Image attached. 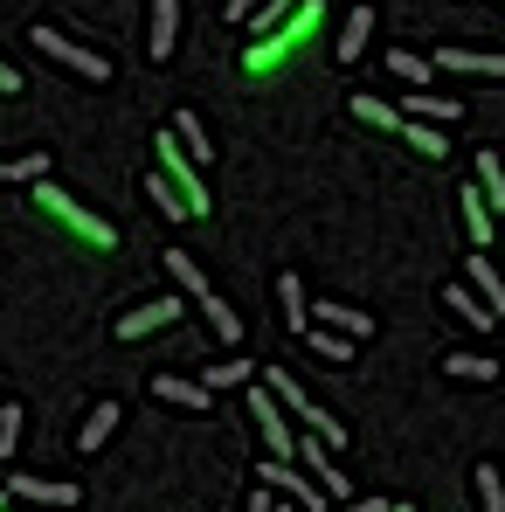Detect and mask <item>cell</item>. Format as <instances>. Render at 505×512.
<instances>
[{"mask_svg": "<svg viewBox=\"0 0 505 512\" xmlns=\"http://www.w3.org/2000/svg\"><path fill=\"white\" fill-rule=\"evenodd\" d=\"M319 21H326V0H305V7H298V14H291L277 35H263V42H250V49H243V70H250V77L284 70V63H291V56L312 42V28H319Z\"/></svg>", "mask_w": 505, "mask_h": 512, "instance_id": "obj_1", "label": "cell"}, {"mask_svg": "<svg viewBox=\"0 0 505 512\" xmlns=\"http://www.w3.org/2000/svg\"><path fill=\"white\" fill-rule=\"evenodd\" d=\"M153 173L180 194V208H187V215H208V180H201V160H187V146H180L173 132L153 139Z\"/></svg>", "mask_w": 505, "mask_h": 512, "instance_id": "obj_2", "label": "cell"}, {"mask_svg": "<svg viewBox=\"0 0 505 512\" xmlns=\"http://www.w3.org/2000/svg\"><path fill=\"white\" fill-rule=\"evenodd\" d=\"M35 201H42V215H56L77 243H90V250H118V229L104 222V215H90V208H77L56 180H35Z\"/></svg>", "mask_w": 505, "mask_h": 512, "instance_id": "obj_3", "label": "cell"}, {"mask_svg": "<svg viewBox=\"0 0 505 512\" xmlns=\"http://www.w3.org/2000/svg\"><path fill=\"white\" fill-rule=\"evenodd\" d=\"M263 388H270V395H277V402H284L298 423H312V436H319L326 450H339V443H346V423H333V416H326V409H319V402H312V395L291 381V367H263Z\"/></svg>", "mask_w": 505, "mask_h": 512, "instance_id": "obj_4", "label": "cell"}, {"mask_svg": "<svg viewBox=\"0 0 505 512\" xmlns=\"http://www.w3.org/2000/svg\"><path fill=\"white\" fill-rule=\"evenodd\" d=\"M28 42H35V49H42V56H56V63H63V70H77V77H90V84H111V63H104V56H97V49H84V42H70V35H63V28H35V35H28Z\"/></svg>", "mask_w": 505, "mask_h": 512, "instance_id": "obj_5", "label": "cell"}, {"mask_svg": "<svg viewBox=\"0 0 505 512\" xmlns=\"http://www.w3.org/2000/svg\"><path fill=\"white\" fill-rule=\"evenodd\" d=\"M284 416H291V409H284V402H277L263 381H250V423L263 429L270 457H291V464H298V436H291V423H284Z\"/></svg>", "mask_w": 505, "mask_h": 512, "instance_id": "obj_6", "label": "cell"}, {"mask_svg": "<svg viewBox=\"0 0 505 512\" xmlns=\"http://www.w3.org/2000/svg\"><path fill=\"white\" fill-rule=\"evenodd\" d=\"M263 485H270V492H284L298 512H333L326 485H319V478H298V471H291V457H270V464H263Z\"/></svg>", "mask_w": 505, "mask_h": 512, "instance_id": "obj_7", "label": "cell"}, {"mask_svg": "<svg viewBox=\"0 0 505 512\" xmlns=\"http://www.w3.org/2000/svg\"><path fill=\"white\" fill-rule=\"evenodd\" d=\"M0 492H7L14 506H77V499H84L70 478H7Z\"/></svg>", "mask_w": 505, "mask_h": 512, "instance_id": "obj_8", "label": "cell"}, {"mask_svg": "<svg viewBox=\"0 0 505 512\" xmlns=\"http://www.w3.org/2000/svg\"><path fill=\"white\" fill-rule=\"evenodd\" d=\"M173 319H180V298H153V305H139V312H125V319H118V326H111V333H118V340H146V333H160V326H173Z\"/></svg>", "mask_w": 505, "mask_h": 512, "instance_id": "obj_9", "label": "cell"}, {"mask_svg": "<svg viewBox=\"0 0 505 512\" xmlns=\"http://www.w3.org/2000/svg\"><path fill=\"white\" fill-rule=\"evenodd\" d=\"M173 42H180V0H153V14H146V56L167 63Z\"/></svg>", "mask_w": 505, "mask_h": 512, "instance_id": "obj_10", "label": "cell"}, {"mask_svg": "<svg viewBox=\"0 0 505 512\" xmlns=\"http://www.w3.org/2000/svg\"><path fill=\"white\" fill-rule=\"evenodd\" d=\"M298 464L326 485V499H346V478H339V464H333V450L319 443V436H298Z\"/></svg>", "mask_w": 505, "mask_h": 512, "instance_id": "obj_11", "label": "cell"}, {"mask_svg": "<svg viewBox=\"0 0 505 512\" xmlns=\"http://www.w3.org/2000/svg\"><path fill=\"white\" fill-rule=\"evenodd\" d=\"M312 312H319L312 326H326V333H346V340H367V333H374V312H353V305H333V298H319Z\"/></svg>", "mask_w": 505, "mask_h": 512, "instance_id": "obj_12", "label": "cell"}, {"mask_svg": "<svg viewBox=\"0 0 505 512\" xmlns=\"http://www.w3.org/2000/svg\"><path fill=\"white\" fill-rule=\"evenodd\" d=\"M436 70H457V77H499L505 84V56H478V49H436Z\"/></svg>", "mask_w": 505, "mask_h": 512, "instance_id": "obj_13", "label": "cell"}, {"mask_svg": "<svg viewBox=\"0 0 505 512\" xmlns=\"http://www.w3.org/2000/svg\"><path fill=\"white\" fill-rule=\"evenodd\" d=\"M443 305H450V312H457V319H464L471 333H492V326H499V312H492V305H485V298H478L471 284H457V291H443Z\"/></svg>", "mask_w": 505, "mask_h": 512, "instance_id": "obj_14", "label": "cell"}, {"mask_svg": "<svg viewBox=\"0 0 505 512\" xmlns=\"http://www.w3.org/2000/svg\"><path fill=\"white\" fill-rule=\"evenodd\" d=\"M153 395L173 402V409H208V395H215V388H208V381H187V374H160V381H153Z\"/></svg>", "mask_w": 505, "mask_h": 512, "instance_id": "obj_15", "label": "cell"}, {"mask_svg": "<svg viewBox=\"0 0 505 512\" xmlns=\"http://www.w3.org/2000/svg\"><path fill=\"white\" fill-rule=\"evenodd\" d=\"M402 118H422V125H450V118H457V97H436V90H409V97H402Z\"/></svg>", "mask_w": 505, "mask_h": 512, "instance_id": "obj_16", "label": "cell"}, {"mask_svg": "<svg viewBox=\"0 0 505 512\" xmlns=\"http://www.w3.org/2000/svg\"><path fill=\"white\" fill-rule=\"evenodd\" d=\"M367 35H374V7H353L346 28H339V63H360L367 56Z\"/></svg>", "mask_w": 505, "mask_h": 512, "instance_id": "obj_17", "label": "cell"}, {"mask_svg": "<svg viewBox=\"0 0 505 512\" xmlns=\"http://www.w3.org/2000/svg\"><path fill=\"white\" fill-rule=\"evenodd\" d=\"M277 305H284V326L291 333H312V298H305L298 277H277Z\"/></svg>", "mask_w": 505, "mask_h": 512, "instance_id": "obj_18", "label": "cell"}, {"mask_svg": "<svg viewBox=\"0 0 505 512\" xmlns=\"http://www.w3.org/2000/svg\"><path fill=\"white\" fill-rule=\"evenodd\" d=\"M443 374H450V381H485V388H492V381H499V360H492V353H443Z\"/></svg>", "mask_w": 505, "mask_h": 512, "instance_id": "obj_19", "label": "cell"}, {"mask_svg": "<svg viewBox=\"0 0 505 512\" xmlns=\"http://www.w3.org/2000/svg\"><path fill=\"white\" fill-rule=\"evenodd\" d=\"M464 270H471V291H478V298H485V305H492V312H499V319H505V277H499V270H492V256L478 250V256H471V263H464Z\"/></svg>", "mask_w": 505, "mask_h": 512, "instance_id": "obj_20", "label": "cell"}, {"mask_svg": "<svg viewBox=\"0 0 505 512\" xmlns=\"http://www.w3.org/2000/svg\"><path fill=\"white\" fill-rule=\"evenodd\" d=\"M457 201H464V229H471V243L485 250V243H492V222H499V215L485 208V187H464Z\"/></svg>", "mask_w": 505, "mask_h": 512, "instance_id": "obj_21", "label": "cell"}, {"mask_svg": "<svg viewBox=\"0 0 505 512\" xmlns=\"http://www.w3.org/2000/svg\"><path fill=\"white\" fill-rule=\"evenodd\" d=\"M478 187H485V208L505 215V167H499V153H492V146H478Z\"/></svg>", "mask_w": 505, "mask_h": 512, "instance_id": "obj_22", "label": "cell"}, {"mask_svg": "<svg viewBox=\"0 0 505 512\" xmlns=\"http://www.w3.org/2000/svg\"><path fill=\"white\" fill-rule=\"evenodd\" d=\"M173 139L187 146V160H201V167L215 160V146H208V125H201L194 111H180V118H173Z\"/></svg>", "mask_w": 505, "mask_h": 512, "instance_id": "obj_23", "label": "cell"}, {"mask_svg": "<svg viewBox=\"0 0 505 512\" xmlns=\"http://www.w3.org/2000/svg\"><path fill=\"white\" fill-rule=\"evenodd\" d=\"M111 429H118V402H97L77 429V450H97V443H111Z\"/></svg>", "mask_w": 505, "mask_h": 512, "instance_id": "obj_24", "label": "cell"}, {"mask_svg": "<svg viewBox=\"0 0 505 512\" xmlns=\"http://www.w3.org/2000/svg\"><path fill=\"white\" fill-rule=\"evenodd\" d=\"M167 270H173V284H180V291H187L194 305L208 298V277H201V263H194L187 250H167Z\"/></svg>", "mask_w": 505, "mask_h": 512, "instance_id": "obj_25", "label": "cell"}, {"mask_svg": "<svg viewBox=\"0 0 505 512\" xmlns=\"http://www.w3.org/2000/svg\"><path fill=\"white\" fill-rule=\"evenodd\" d=\"M298 7H305V0H263V14H250V35H256V42H263V35H277Z\"/></svg>", "mask_w": 505, "mask_h": 512, "instance_id": "obj_26", "label": "cell"}, {"mask_svg": "<svg viewBox=\"0 0 505 512\" xmlns=\"http://www.w3.org/2000/svg\"><path fill=\"white\" fill-rule=\"evenodd\" d=\"M305 340H312L319 360H333V367H346V360H353V346H360V340H346V333H326V326H312Z\"/></svg>", "mask_w": 505, "mask_h": 512, "instance_id": "obj_27", "label": "cell"}, {"mask_svg": "<svg viewBox=\"0 0 505 512\" xmlns=\"http://www.w3.org/2000/svg\"><path fill=\"white\" fill-rule=\"evenodd\" d=\"M353 118H360V125H374V132H395V125H402V111H388V104H381V97H367V90L353 97Z\"/></svg>", "mask_w": 505, "mask_h": 512, "instance_id": "obj_28", "label": "cell"}, {"mask_svg": "<svg viewBox=\"0 0 505 512\" xmlns=\"http://www.w3.org/2000/svg\"><path fill=\"white\" fill-rule=\"evenodd\" d=\"M201 312H208V326H215V340H243V319H236V312H229V305H222V298H215V291H208V298H201Z\"/></svg>", "mask_w": 505, "mask_h": 512, "instance_id": "obj_29", "label": "cell"}, {"mask_svg": "<svg viewBox=\"0 0 505 512\" xmlns=\"http://www.w3.org/2000/svg\"><path fill=\"white\" fill-rule=\"evenodd\" d=\"M250 381H256V360H243V353L222 360V367H208V388H250Z\"/></svg>", "mask_w": 505, "mask_h": 512, "instance_id": "obj_30", "label": "cell"}, {"mask_svg": "<svg viewBox=\"0 0 505 512\" xmlns=\"http://www.w3.org/2000/svg\"><path fill=\"white\" fill-rule=\"evenodd\" d=\"M402 139H409L416 153H429V160H443V125H422V118H402Z\"/></svg>", "mask_w": 505, "mask_h": 512, "instance_id": "obj_31", "label": "cell"}, {"mask_svg": "<svg viewBox=\"0 0 505 512\" xmlns=\"http://www.w3.org/2000/svg\"><path fill=\"white\" fill-rule=\"evenodd\" d=\"M471 478H478V499H485V512H505V478H499V464H478Z\"/></svg>", "mask_w": 505, "mask_h": 512, "instance_id": "obj_32", "label": "cell"}, {"mask_svg": "<svg viewBox=\"0 0 505 512\" xmlns=\"http://www.w3.org/2000/svg\"><path fill=\"white\" fill-rule=\"evenodd\" d=\"M388 70H395L402 84H429V63H422L416 49H395V56H388Z\"/></svg>", "mask_w": 505, "mask_h": 512, "instance_id": "obj_33", "label": "cell"}, {"mask_svg": "<svg viewBox=\"0 0 505 512\" xmlns=\"http://www.w3.org/2000/svg\"><path fill=\"white\" fill-rule=\"evenodd\" d=\"M14 443H21V402H0V464H7Z\"/></svg>", "mask_w": 505, "mask_h": 512, "instance_id": "obj_34", "label": "cell"}, {"mask_svg": "<svg viewBox=\"0 0 505 512\" xmlns=\"http://www.w3.org/2000/svg\"><path fill=\"white\" fill-rule=\"evenodd\" d=\"M14 90H21V70H14V63L0 56V97H14Z\"/></svg>", "mask_w": 505, "mask_h": 512, "instance_id": "obj_35", "label": "cell"}, {"mask_svg": "<svg viewBox=\"0 0 505 512\" xmlns=\"http://www.w3.org/2000/svg\"><path fill=\"white\" fill-rule=\"evenodd\" d=\"M339 512H395V506H381V499H346Z\"/></svg>", "mask_w": 505, "mask_h": 512, "instance_id": "obj_36", "label": "cell"}, {"mask_svg": "<svg viewBox=\"0 0 505 512\" xmlns=\"http://www.w3.org/2000/svg\"><path fill=\"white\" fill-rule=\"evenodd\" d=\"M256 7H263V0H229V21H250Z\"/></svg>", "mask_w": 505, "mask_h": 512, "instance_id": "obj_37", "label": "cell"}, {"mask_svg": "<svg viewBox=\"0 0 505 512\" xmlns=\"http://www.w3.org/2000/svg\"><path fill=\"white\" fill-rule=\"evenodd\" d=\"M0 180H21V173H14V160H0Z\"/></svg>", "mask_w": 505, "mask_h": 512, "instance_id": "obj_38", "label": "cell"}, {"mask_svg": "<svg viewBox=\"0 0 505 512\" xmlns=\"http://www.w3.org/2000/svg\"><path fill=\"white\" fill-rule=\"evenodd\" d=\"M0 512H21V506H14V499H7V492H0Z\"/></svg>", "mask_w": 505, "mask_h": 512, "instance_id": "obj_39", "label": "cell"}, {"mask_svg": "<svg viewBox=\"0 0 505 512\" xmlns=\"http://www.w3.org/2000/svg\"><path fill=\"white\" fill-rule=\"evenodd\" d=\"M0 485H7V464H0Z\"/></svg>", "mask_w": 505, "mask_h": 512, "instance_id": "obj_40", "label": "cell"}, {"mask_svg": "<svg viewBox=\"0 0 505 512\" xmlns=\"http://www.w3.org/2000/svg\"><path fill=\"white\" fill-rule=\"evenodd\" d=\"M395 512H409V506H395Z\"/></svg>", "mask_w": 505, "mask_h": 512, "instance_id": "obj_41", "label": "cell"}]
</instances>
